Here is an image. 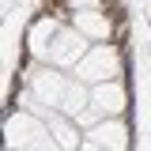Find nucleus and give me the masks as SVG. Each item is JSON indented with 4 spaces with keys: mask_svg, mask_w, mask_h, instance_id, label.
<instances>
[{
    "mask_svg": "<svg viewBox=\"0 0 151 151\" xmlns=\"http://www.w3.org/2000/svg\"><path fill=\"white\" fill-rule=\"evenodd\" d=\"M83 147H129V129L121 117H110V121H98L83 132Z\"/></svg>",
    "mask_w": 151,
    "mask_h": 151,
    "instance_id": "423d86ee",
    "label": "nucleus"
},
{
    "mask_svg": "<svg viewBox=\"0 0 151 151\" xmlns=\"http://www.w3.org/2000/svg\"><path fill=\"white\" fill-rule=\"evenodd\" d=\"M72 27L79 30L83 38H110V15L106 12H98V8H83V12H76L72 15Z\"/></svg>",
    "mask_w": 151,
    "mask_h": 151,
    "instance_id": "0eeeda50",
    "label": "nucleus"
},
{
    "mask_svg": "<svg viewBox=\"0 0 151 151\" xmlns=\"http://www.w3.org/2000/svg\"><path fill=\"white\" fill-rule=\"evenodd\" d=\"M30 91H34L38 106H49V110L72 113V117H79V113L91 106V87H87L79 76H64L57 64H45L42 72H34Z\"/></svg>",
    "mask_w": 151,
    "mask_h": 151,
    "instance_id": "f257e3e1",
    "label": "nucleus"
},
{
    "mask_svg": "<svg viewBox=\"0 0 151 151\" xmlns=\"http://www.w3.org/2000/svg\"><path fill=\"white\" fill-rule=\"evenodd\" d=\"M76 76L87 83V87H94V83H106V79H117L121 76V53H117V45H91L87 53H83V60L76 64Z\"/></svg>",
    "mask_w": 151,
    "mask_h": 151,
    "instance_id": "f03ea898",
    "label": "nucleus"
},
{
    "mask_svg": "<svg viewBox=\"0 0 151 151\" xmlns=\"http://www.w3.org/2000/svg\"><path fill=\"white\" fill-rule=\"evenodd\" d=\"M8 136H12V144H19V147H53L57 140H49L53 132H49V125H45V117L42 113H15L12 121H8Z\"/></svg>",
    "mask_w": 151,
    "mask_h": 151,
    "instance_id": "20e7f679",
    "label": "nucleus"
},
{
    "mask_svg": "<svg viewBox=\"0 0 151 151\" xmlns=\"http://www.w3.org/2000/svg\"><path fill=\"white\" fill-rule=\"evenodd\" d=\"M125 87H121V79H106V83H94L91 87V110L98 117H121L125 110Z\"/></svg>",
    "mask_w": 151,
    "mask_h": 151,
    "instance_id": "39448f33",
    "label": "nucleus"
},
{
    "mask_svg": "<svg viewBox=\"0 0 151 151\" xmlns=\"http://www.w3.org/2000/svg\"><path fill=\"white\" fill-rule=\"evenodd\" d=\"M87 49H91L87 38L79 34L76 27H60V30L49 38V45H45L42 60H45V64H57V68H76V64L83 60Z\"/></svg>",
    "mask_w": 151,
    "mask_h": 151,
    "instance_id": "7ed1b4c3",
    "label": "nucleus"
}]
</instances>
